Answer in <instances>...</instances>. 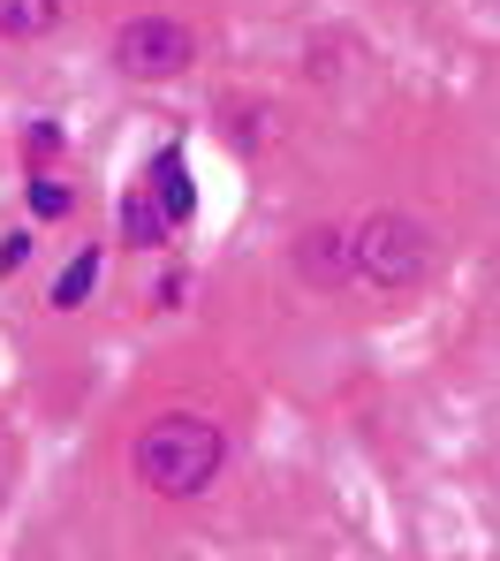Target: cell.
<instances>
[{
	"mask_svg": "<svg viewBox=\"0 0 500 561\" xmlns=\"http://www.w3.org/2000/svg\"><path fill=\"white\" fill-rule=\"evenodd\" d=\"M228 463V440H220V425H205L190 410H167L160 425H144V440H137V478L160 493V501H190L205 493L212 478Z\"/></svg>",
	"mask_w": 500,
	"mask_h": 561,
	"instance_id": "obj_1",
	"label": "cell"
},
{
	"mask_svg": "<svg viewBox=\"0 0 500 561\" xmlns=\"http://www.w3.org/2000/svg\"><path fill=\"white\" fill-rule=\"evenodd\" d=\"M440 243L417 213H372L357 236H349V274H364L372 288H417L432 274Z\"/></svg>",
	"mask_w": 500,
	"mask_h": 561,
	"instance_id": "obj_2",
	"label": "cell"
},
{
	"mask_svg": "<svg viewBox=\"0 0 500 561\" xmlns=\"http://www.w3.org/2000/svg\"><path fill=\"white\" fill-rule=\"evenodd\" d=\"M198 61V31L175 23V15H129L114 31V69L121 77H144V84H167Z\"/></svg>",
	"mask_w": 500,
	"mask_h": 561,
	"instance_id": "obj_3",
	"label": "cell"
},
{
	"mask_svg": "<svg viewBox=\"0 0 500 561\" xmlns=\"http://www.w3.org/2000/svg\"><path fill=\"white\" fill-rule=\"evenodd\" d=\"M296 274L311 288H341L349 280V236L341 228H303L296 236Z\"/></svg>",
	"mask_w": 500,
	"mask_h": 561,
	"instance_id": "obj_4",
	"label": "cell"
},
{
	"mask_svg": "<svg viewBox=\"0 0 500 561\" xmlns=\"http://www.w3.org/2000/svg\"><path fill=\"white\" fill-rule=\"evenodd\" d=\"M152 190H160V213H167V228H175V220H190L198 190H190V168H183V152H175V145L152 160Z\"/></svg>",
	"mask_w": 500,
	"mask_h": 561,
	"instance_id": "obj_5",
	"label": "cell"
},
{
	"mask_svg": "<svg viewBox=\"0 0 500 561\" xmlns=\"http://www.w3.org/2000/svg\"><path fill=\"white\" fill-rule=\"evenodd\" d=\"M61 23V0H0V38H46Z\"/></svg>",
	"mask_w": 500,
	"mask_h": 561,
	"instance_id": "obj_6",
	"label": "cell"
},
{
	"mask_svg": "<svg viewBox=\"0 0 500 561\" xmlns=\"http://www.w3.org/2000/svg\"><path fill=\"white\" fill-rule=\"evenodd\" d=\"M92 280H100V251H77V259L61 266V280H54V311H77V304L92 296Z\"/></svg>",
	"mask_w": 500,
	"mask_h": 561,
	"instance_id": "obj_7",
	"label": "cell"
},
{
	"mask_svg": "<svg viewBox=\"0 0 500 561\" xmlns=\"http://www.w3.org/2000/svg\"><path fill=\"white\" fill-rule=\"evenodd\" d=\"M121 228H129L137 243H167V213H160L144 190H129V197H121Z\"/></svg>",
	"mask_w": 500,
	"mask_h": 561,
	"instance_id": "obj_8",
	"label": "cell"
},
{
	"mask_svg": "<svg viewBox=\"0 0 500 561\" xmlns=\"http://www.w3.org/2000/svg\"><path fill=\"white\" fill-rule=\"evenodd\" d=\"M31 205L54 220V213H69V190H61V183H38V190H31Z\"/></svg>",
	"mask_w": 500,
	"mask_h": 561,
	"instance_id": "obj_9",
	"label": "cell"
},
{
	"mask_svg": "<svg viewBox=\"0 0 500 561\" xmlns=\"http://www.w3.org/2000/svg\"><path fill=\"white\" fill-rule=\"evenodd\" d=\"M0 470H8V448H0Z\"/></svg>",
	"mask_w": 500,
	"mask_h": 561,
	"instance_id": "obj_10",
	"label": "cell"
}]
</instances>
